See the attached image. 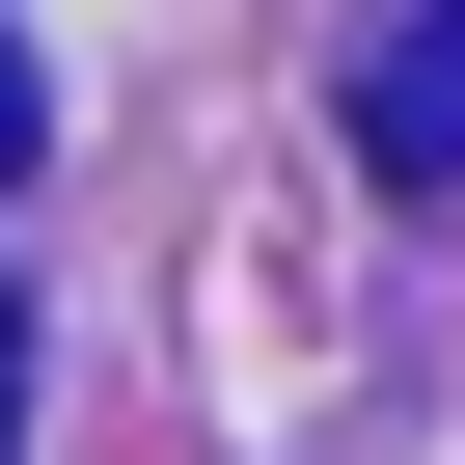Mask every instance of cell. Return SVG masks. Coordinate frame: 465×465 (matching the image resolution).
<instances>
[{
	"instance_id": "cell-1",
	"label": "cell",
	"mask_w": 465,
	"mask_h": 465,
	"mask_svg": "<svg viewBox=\"0 0 465 465\" xmlns=\"http://www.w3.org/2000/svg\"><path fill=\"white\" fill-rule=\"evenodd\" d=\"M356 164L383 192H465V0L438 28H356Z\"/></svg>"
},
{
	"instance_id": "cell-2",
	"label": "cell",
	"mask_w": 465,
	"mask_h": 465,
	"mask_svg": "<svg viewBox=\"0 0 465 465\" xmlns=\"http://www.w3.org/2000/svg\"><path fill=\"white\" fill-rule=\"evenodd\" d=\"M28 137H55V83H28V28H0V164H28Z\"/></svg>"
},
{
	"instance_id": "cell-3",
	"label": "cell",
	"mask_w": 465,
	"mask_h": 465,
	"mask_svg": "<svg viewBox=\"0 0 465 465\" xmlns=\"http://www.w3.org/2000/svg\"><path fill=\"white\" fill-rule=\"evenodd\" d=\"M0 438H28V302H0Z\"/></svg>"
}]
</instances>
